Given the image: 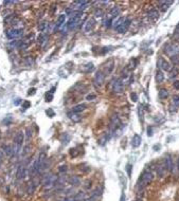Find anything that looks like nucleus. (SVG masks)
<instances>
[{
	"label": "nucleus",
	"instance_id": "1",
	"mask_svg": "<svg viewBox=\"0 0 179 201\" xmlns=\"http://www.w3.org/2000/svg\"><path fill=\"white\" fill-rule=\"evenodd\" d=\"M153 178H154L153 174H151L149 170H145L144 173L141 175V178H140L139 183H138V184H139V187L143 189L145 186H147L148 184L153 181Z\"/></svg>",
	"mask_w": 179,
	"mask_h": 201
},
{
	"label": "nucleus",
	"instance_id": "2",
	"mask_svg": "<svg viewBox=\"0 0 179 201\" xmlns=\"http://www.w3.org/2000/svg\"><path fill=\"white\" fill-rule=\"evenodd\" d=\"M164 53L172 57V56L179 55V45L177 43H167L164 46Z\"/></svg>",
	"mask_w": 179,
	"mask_h": 201
},
{
	"label": "nucleus",
	"instance_id": "3",
	"mask_svg": "<svg viewBox=\"0 0 179 201\" xmlns=\"http://www.w3.org/2000/svg\"><path fill=\"white\" fill-rule=\"evenodd\" d=\"M6 36L11 40L18 39V38H21L23 36V31H22V29H17V28L11 29V30H9V31L6 32Z\"/></svg>",
	"mask_w": 179,
	"mask_h": 201
},
{
	"label": "nucleus",
	"instance_id": "4",
	"mask_svg": "<svg viewBox=\"0 0 179 201\" xmlns=\"http://www.w3.org/2000/svg\"><path fill=\"white\" fill-rule=\"evenodd\" d=\"M56 181H57V177L55 176V175H53V174H50L49 176L46 177L45 178V180H43V187L45 189H52V187H54L56 184Z\"/></svg>",
	"mask_w": 179,
	"mask_h": 201
},
{
	"label": "nucleus",
	"instance_id": "5",
	"mask_svg": "<svg viewBox=\"0 0 179 201\" xmlns=\"http://www.w3.org/2000/svg\"><path fill=\"white\" fill-rule=\"evenodd\" d=\"M104 80H105V74L103 73L102 71H98L93 78V83H94V86L96 87H101L104 84Z\"/></svg>",
	"mask_w": 179,
	"mask_h": 201
},
{
	"label": "nucleus",
	"instance_id": "6",
	"mask_svg": "<svg viewBox=\"0 0 179 201\" xmlns=\"http://www.w3.org/2000/svg\"><path fill=\"white\" fill-rule=\"evenodd\" d=\"M120 125H121V121H120V119H119V117H118L117 115H114L112 117H111L110 124H109V128H110L111 132L116 131V130L118 129V127L120 126Z\"/></svg>",
	"mask_w": 179,
	"mask_h": 201
},
{
	"label": "nucleus",
	"instance_id": "7",
	"mask_svg": "<svg viewBox=\"0 0 179 201\" xmlns=\"http://www.w3.org/2000/svg\"><path fill=\"white\" fill-rule=\"evenodd\" d=\"M123 89H124V85L122 83V80H114L112 82V91L114 93H122L123 92Z\"/></svg>",
	"mask_w": 179,
	"mask_h": 201
},
{
	"label": "nucleus",
	"instance_id": "8",
	"mask_svg": "<svg viewBox=\"0 0 179 201\" xmlns=\"http://www.w3.org/2000/svg\"><path fill=\"white\" fill-rule=\"evenodd\" d=\"M157 66L161 69V71H171L172 70V66L170 65V62H167L162 57H160V58L158 59Z\"/></svg>",
	"mask_w": 179,
	"mask_h": 201
},
{
	"label": "nucleus",
	"instance_id": "9",
	"mask_svg": "<svg viewBox=\"0 0 179 201\" xmlns=\"http://www.w3.org/2000/svg\"><path fill=\"white\" fill-rule=\"evenodd\" d=\"M94 25H96V21H94V19H92V18L88 19V20L84 23V31H85V32L92 31L93 28H94Z\"/></svg>",
	"mask_w": 179,
	"mask_h": 201
},
{
	"label": "nucleus",
	"instance_id": "10",
	"mask_svg": "<svg viewBox=\"0 0 179 201\" xmlns=\"http://www.w3.org/2000/svg\"><path fill=\"white\" fill-rule=\"evenodd\" d=\"M129 25H130V20H129V19L126 18V20H125V21H124L123 23H122V25L119 27V28L116 29V31L119 32V33H125V32L128 30Z\"/></svg>",
	"mask_w": 179,
	"mask_h": 201
},
{
	"label": "nucleus",
	"instance_id": "11",
	"mask_svg": "<svg viewBox=\"0 0 179 201\" xmlns=\"http://www.w3.org/2000/svg\"><path fill=\"white\" fill-rule=\"evenodd\" d=\"M27 175V167L25 165H20L17 169V174H16V177L18 180H21L25 178V176Z\"/></svg>",
	"mask_w": 179,
	"mask_h": 201
},
{
	"label": "nucleus",
	"instance_id": "12",
	"mask_svg": "<svg viewBox=\"0 0 179 201\" xmlns=\"http://www.w3.org/2000/svg\"><path fill=\"white\" fill-rule=\"evenodd\" d=\"M23 140H25V136H23V132H22V131H18V132L16 133L15 138H14V142H15V145L22 146Z\"/></svg>",
	"mask_w": 179,
	"mask_h": 201
},
{
	"label": "nucleus",
	"instance_id": "13",
	"mask_svg": "<svg viewBox=\"0 0 179 201\" xmlns=\"http://www.w3.org/2000/svg\"><path fill=\"white\" fill-rule=\"evenodd\" d=\"M119 14H120V10H119V8L114 6V8H112V9L110 10V12H109V14H108V16H107V19H109V20H111V21H114V19L116 18V17H118Z\"/></svg>",
	"mask_w": 179,
	"mask_h": 201
},
{
	"label": "nucleus",
	"instance_id": "14",
	"mask_svg": "<svg viewBox=\"0 0 179 201\" xmlns=\"http://www.w3.org/2000/svg\"><path fill=\"white\" fill-rule=\"evenodd\" d=\"M142 143V138L139 136V134H135L131 139V146L134 148H138Z\"/></svg>",
	"mask_w": 179,
	"mask_h": 201
},
{
	"label": "nucleus",
	"instance_id": "15",
	"mask_svg": "<svg viewBox=\"0 0 179 201\" xmlns=\"http://www.w3.org/2000/svg\"><path fill=\"white\" fill-rule=\"evenodd\" d=\"M68 182L70 183L71 185L77 186V185H80V184H81V180L77 176H72L68 179Z\"/></svg>",
	"mask_w": 179,
	"mask_h": 201
},
{
	"label": "nucleus",
	"instance_id": "16",
	"mask_svg": "<svg viewBox=\"0 0 179 201\" xmlns=\"http://www.w3.org/2000/svg\"><path fill=\"white\" fill-rule=\"evenodd\" d=\"M68 117L70 119H71L73 122H75V123H77V122H80L81 120H82V117H80V115L78 113H75V112H68Z\"/></svg>",
	"mask_w": 179,
	"mask_h": 201
},
{
	"label": "nucleus",
	"instance_id": "17",
	"mask_svg": "<svg viewBox=\"0 0 179 201\" xmlns=\"http://www.w3.org/2000/svg\"><path fill=\"white\" fill-rule=\"evenodd\" d=\"M147 17L151 18L155 21V20H157V19L159 18V13H158L157 10H151V11L147 13Z\"/></svg>",
	"mask_w": 179,
	"mask_h": 201
},
{
	"label": "nucleus",
	"instance_id": "18",
	"mask_svg": "<svg viewBox=\"0 0 179 201\" xmlns=\"http://www.w3.org/2000/svg\"><path fill=\"white\" fill-rule=\"evenodd\" d=\"M86 109V105L85 104H78V105L74 106L73 108H72V111L75 112V113H80V112L84 111Z\"/></svg>",
	"mask_w": 179,
	"mask_h": 201
},
{
	"label": "nucleus",
	"instance_id": "19",
	"mask_svg": "<svg viewBox=\"0 0 179 201\" xmlns=\"http://www.w3.org/2000/svg\"><path fill=\"white\" fill-rule=\"evenodd\" d=\"M66 21V15L63 14V15H59V17L57 18V21H56V28H61L62 25H65Z\"/></svg>",
	"mask_w": 179,
	"mask_h": 201
},
{
	"label": "nucleus",
	"instance_id": "20",
	"mask_svg": "<svg viewBox=\"0 0 179 201\" xmlns=\"http://www.w3.org/2000/svg\"><path fill=\"white\" fill-rule=\"evenodd\" d=\"M156 82H157L158 84H161V83H163V80H164V74H163V72L161 71V70H158L157 73H156Z\"/></svg>",
	"mask_w": 179,
	"mask_h": 201
},
{
	"label": "nucleus",
	"instance_id": "21",
	"mask_svg": "<svg viewBox=\"0 0 179 201\" xmlns=\"http://www.w3.org/2000/svg\"><path fill=\"white\" fill-rule=\"evenodd\" d=\"M3 152H6V155L9 156V157H11V156L14 155V149H13V146H10V145L3 146Z\"/></svg>",
	"mask_w": 179,
	"mask_h": 201
},
{
	"label": "nucleus",
	"instance_id": "22",
	"mask_svg": "<svg viewBox=\"0 0 179 201\" xmlns=\"http://www.w3.org/2000/svg\"><path fill=\"white\" fill-rule=\"evenodd\" d=\"M165 167H167V170H172V168H173V162H172V159H171L170 156H167V158H165Z\"/></svg>",
	"mask_w": 179,
	"mask_h": 201
},
{
	"label": "nucleus",
	"instance_id": "23",
	"mask_svg": "<svg viewBox=\"0 0 179 201\" xmlns=\"http://www.w3.org/2000/svg\"><path fill=\"white\" fill-rule=\"evenodd\" d=\"M73 198L75 201H84L86 199V195H85V193L80 192V193H77L75 196H73Z\"/></svg>",
	"mask_w": 179,
	"mask_h": 201
},
{
	"label": "nucleus",
	"instance_id": "24",
	"mask_svg": "<svg viewBox=\"0 0 179 201\" xmlns=\"http://www.w3.org/2000/svg\"><path fill=\"white\" fill-rule=\"evenodd\" d=\"M169 96V91L167 89H160L159 90V99H164Z\"/></svg>",
	"mask_w": 179,
	"mask_h": 201
},
{
	"label": "nucleus",
	"instance_id": "25",
	"mask_svg": "<svg viewBox=\"0 0 179 201\" xmlns=\"http://www.w3.org/2000/svg\"><path fill=\"white\" fill-rule=\"evenodd\" d=\"M159 4L162 6V10L165 11V10L169 9V6H170L171 4H173V1H160Z\"/></svg>",
	"mask_w": 179,
	"mask_h": 201
},
{
	"label": "nucleus",
	"instance_id": "26",
	"mask_svg": "<svg viewBox=\"0 0 179 201\" xmlns=\"http://www.w3.org/2000/svg\"><path fill=\"white\" fill-rule=\"evenodd\" d=\"M105 68H106V72H107V73H110V72L114 70V60H112V59H110V60L106 64Z\"/></svg>",
	"mask_w": 179,
	"mask_h": 201
},
{
	"label": "nucleus",
	"instance_id": "27",
	"mask_svg": "<svg viewBox=\"0 0 179 201\" xmlns=\"http://www.w3.org/2000/svg\"><path fill=\"white\" fill-rule=\"evenodd\" d=\"M47 41H48V35L41 34L39 37H38V43H39L40 45H43V46L47 43Z\"/></svg>",
	"mask_w": 179,
	"mask_h": 201
},
{
	"label": "nucleus",
	"instance_id": "28",
	"mask_svg": "<svg viewBox=\"0 0 179 201\" xmlns=\"http://www.w3.org/2000/svg\"><path fill=\"white\" fill-rule=\"evenodd\" d=\"M126 20V18H124V17H120V18L118 19V20H116L114 21V29H117V28H119L122 23H123L124 21Z\"/></svg>",
	"mask_w": 179,
	"mask_h": 201
},
{
	"label": "nucleus",
	"instance_id": "29",
	"mask_svg": "<svg viewBox=\"0 0 179 201\" xmlns=\"http://www.w3.org/2000/svg\"><path fill=\"white\" fill-rule=\"evenodd\" d=\"M93 68H94V67H93V64H92V62H90V64H87V65L84 67L83 71L86 72V73H89L90 71H92Z\"/></svg>",
	"mask_w": 179,
	"mask_h": 201
},
{
	"label": "nucleus",
	"instance_id": "30",
	"mask_svg": "<svg viewBox=\"0 0 179 201\" xmlns=\"http://www.w3.org/2000/svg\"><path fill=\"white\" fill-rule=\"evenodd\" d=\"M94 15H96V18H103V16H104V12H103L101 9H98L94 12Z\"/></svg>",
	"mask_w": 179,
	"mask_h": 201
},
{
	"label": "nucleus",
	"instance_id": "31",
	"mask_svg": "<svg viewBox=\"0 0 179 201\" xmlns=\"http://www.w3.org/2000/svg\"><path fill=\"white\" fill-rule=\"evenodd\" d=\"M34 189H35V184L33 182L31 183H29V185H28V193L29 194H32V193L34 192Z\"/></svg>",
	"mask_w": 179,
	"mask_h": 201
},
{
	"label": "nucleus",
	"instance_id": "32",
	"mask_svg": "<svg viewBox=\"0 0 179 201\" xmlns=\"http://www.w3.org/2000/svg\"><path fill=\"white\" fill-rule=\"evenodd\" d=\"M171 59H172V62H173L174 65H179V55L172 56Z\"/></svg>",
	"mask_w": 179,
	"mask_h": 201
},
{
	"label": "nucleus",
	"instance_id": "33",
	"mask_svg": "<svg viewBox=\"0 0 179 201\" xmlns=\"http://www.w3.org/2000/svg\"><path fill=\"white\" fill-rule=\"evenodd\" d=\"M173 105H175V107H178L179 106V96L175 95L173 97Z\"/></svg>",
	"mask_w": 179,
	"mask_h": 201
},
{
	"label": "nucleus",
	"instance_id": "34",
	"mask_svg": "<svg viewBox=\"0 0 179 201\" xmlns=\"http://www.w3.org/2000/svg\"><path fill=\"white\" fill-rule=\"evenodd\" d=\"M53 99V93L49 92V93H47L46 94V101L47 102H51Z\"/></svg>",
	"mask_w": 179,
	"mask_h": 201
},
{
	"label": "nucleus",
	"instance_id": "35",
	"mask_svg": "<svg viewBox=\"0 0 179 201\" xmlns=\"http://www.w3.org/2000/svg\"><path fill=\"white\" fill-rule=\"evenodd\" d=\"M130 99H131L133 102H137V101H138V95H137L135 92H133L131 94H130Z\"/></svg>",
	"mask_w": 179,
	"mask_h": 201
},
{
	"label": "nucleus",
	"instance_id": "36",
	"mask_svg": "<svg viewBox=\"0 0 179 201\" xmlns=\"http://www.w3.org/2000/svg\"><path fill=\"white\" fill-rule=\"evenodd\" d=\"M31 106V103L29 102V101H25V102H23L22 103V108L23 109H27V108H29Z\"/></svg>",
	"mask_w": 179,
	"mask_h": 201
},
{
	"label": "nucleus",
	"instance_id": "37",
	"mask_svg": "<svg viewBox=\"0 0 179 201\" xmlns=\"http://www.w3.org/2000/svg\"><path fill=\"white\" fill-rule=\"evenodd\" d=\"M47 115H49L50 118H52V117H54V112H53V110L52 109H48V110H47Z\"/></svg>",
	"mask_w": 179,
	"mask_h": 201
},
{
	"label": "nucleus",
	"instance_id": "38",
	"mask_svg": "<svg viewBox=\"0 0 179 201\" xmlns=\"http://www.w3.org/2000/svg\"><path fill=\"white\" fill-rule=\"evenodd\" d=\"M177 73H178V70L174 68V69H173V71L171 72V75H170V76H171V78H174V76H176V75H177Z\"/></svg>",
	"mask_w": 179,
	"mask_h": 201
},
{
	"label": "nucleus",
	"instance_id": "39",
	"mask_svg": "<svg viewBox=\"0 0 179 201\" xmlns=\"http://www.w3.org/2000/svg\"><path fill=\"white\" fill-rule=\"evenodd\" d=\"M32 137V132L30 131V128H27V139L30 140Z\"/></svg>",
	"mask_w": 179,
	"mask_h": 201
},
{
	"label": "nucleus",
	"instance_id": "40",
	"mask_svg": "<svg viewBox=\"0 0 179 201\" xmlns=\"http://www.w3.org/2000/svg\"><path fill=\"white\" fill-rule=\"evenodd\" d=\"M35 91H36V89L35 88H32V89L29 90V92H28V95H33V94H35Z\"/></svg>",
	"mask_w": 179,
	"mask_h": 201
},
{
	"label": "nucleus",
	"instance_id": "41",
	"mask_svg": "<svg viewBox=\"0 0 179 201\" xmlns=\"http://www.w3.org/2000/svg\"><path fill=\"white\" fill-rule=\"evenodd\" d=\"M93 99H96V95H94V94H90V95L87 96V99H88V101H92Z\"/></svg>",
	"mask_w": 179,
	"mask_h": 201
},
{
	"label": "nucleus",
	"instance_id": "42",
	"mask_svg": "<svg viewBox=\"0 0 179 201\" xmlns=\"http://www.w3.org/2000/svg\"><path fill=\"white\" fill-rule=\"evenodd\" d=\"M174 87H175V89L179 90V80H175V83H174Z\"/></svg>",
	"mask_w": 179,
	"mask_h": 201
},
{
	"label": "nucleus",
	"instance_id": "43",
	"mask_svg": "<svg viewBox=\"0 0 179 201\" xmlns=\"http://www.w3.org/2000/svg\"><path fill=\"white\" fill-rule=\"evenodd\" d=\"M59 170L61 172V173H63V172H66V170H67V166H61L59 168Z\"/></svg>",
	"mask_w": 179,
	"mask_h": 201
},
{
	"label": "nucleus",
	"instance_id": "44",
	"mask_svg": "<svg viewBox=\"0 0 179 201\" xmlns=\"http://www.w3.org/2000/svg\"><path fill=\"white\" fill-rule=\"evenodd\" d=\"M62 201H75V200H74V198H73V197H67V198L63 199Z\"/></svg>",
	"mask_w": 179,
	"mask_h": 201
},
{
	"label": "nucleus",
	"instance_id": "45",
	"mask_svg": "<svg viewBox=\"0 0 179 201\" xmlns=\"http://www.w3.org/2000/svg\"><path fill=\"white\" fill-rule=\"evenodd\" d=\"M20 103H21V99H15V102H14V104H15V105L17 106V105H19Z\"/></svg>",
	"mask_w": 179,
	"mask_h": 201
},
{
	"label": "nucleus",
	"instance_id": "46",
	"mask_svg": "<svg viewBox=\"0 0 179 201\" xmlns=\"http://www.w3.org/2000/svg\"><path fill=\"white\" fill-rule=\"evenodd\" d=\"M130 169H131V165H127V172H128V176H130Z\"/></svg>",
	"mask_w": 179,
	"mask_h": 201
},
{
	"label": "nucleus",
	"instance_id": "47",
	"mask_svg": "<svg viewBox=\"0 0 179 201\" xmlns=\"http://www.w3.org/2000/svg\"><path fill=\"white\" fill-rule=\"evenodd\" d=\"M121 201H125V194H122V196H121Z\"/></svg>",
	"mask_w": 179,
	"mask_h": 201
},
{
	"label": "nucleus",
	"instance_id": "48",
	"mask_svg": "<svg viewBox=\"0 0 179 201\" xmlns=\"http://www.w3.org/2000/svg\"><path fill=\"white\" fill-rule=\"evenodd\" d=\"M84 201H93V198L91 197V198H86Z\"/></svg>",
	"mask_w": 179,
	"mask_h": 201
},
{
	"label": "nucleus",
	"instance_id": "49",
	"mask_svg": "<svg viewBox=\"0 0 179 201\" xmlns=\"http://www.w3.org/2000/svg\"><path fill=\"white\" fill-rule=\"evenodd\" d=\"M176 31H179V25H177V30H176Z\"/></svg>",
	"mask_w": 179,
	"mask_h": 201
},
{
	"label": "nucleus",
	"instance_id": "50",
	"mask_svg": "<svg viewBox=\"0 0 179 201\" xmlns=\"http://www.w3.org/2000/svg\"><path fill=\"white\" fill-rule=\"evenodd\" d=\"M178 168H179V160H178Z\"/></svg>",
	"mask_w": 179,
	"mask_h": 201
},
{
	"label": "nucleus",
	"instance_id": "51",
	"mask_svg": "<svg viewBox=\"0 0 179 201\" xmlns=\"http://www.w3.org/2000/svg\"><path fill=\"white\" fill-rule=\"evenodd\" d=\"M0 165H1V163H0Z\"/></svg>",
	"mask_w": 179,
	"mask_h": 201
}]
</instances>
